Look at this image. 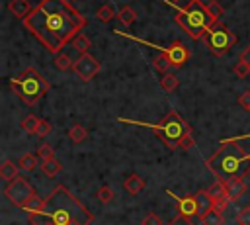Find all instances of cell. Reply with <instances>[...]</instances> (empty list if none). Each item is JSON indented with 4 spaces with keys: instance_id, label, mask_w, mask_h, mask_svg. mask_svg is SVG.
Instances as JSON below:
<instances>
[{
    "instance_id": "cell-41",
    "label": "cell",
    "mask_w": 250,
    "mask_h": 225,
    "mask_svg": "<svg viewBox=\"0 0 250 225\" xmlns=\"http://www.w3.org/2000/svg\"><path fill=\"white\" fill-rule=\"evenodd\" d=\"M250 135H240V137H230V141H234V143H240V141H244V139H248Z\"/></svg>"
},
{
    "instance_id": "cell-2",
    "label": "cell",
    "mask_w": 250,
    "mask_h": 225,
    "mask_svg": "<svg viewBox=\"0 0 250 225\" xmlns=\"http://www.w3.org/2000/svg\"><path fill=\"white\" fill-rule=\"evenodd\" d=\"M53 225H90L94 221V215L84 207L78 198L68 192L62 184L55 186L51 194L45 198V209H43Z\"/></svg>"
},
{
    "instance_id": "cell-38",
    "label": "cell",
    "mask_w": 250,
    "mask_h": 225,
    "mask_svg": "<svg viewBox=\"0 0 250 225\" xmlns=\"http://www.w3.org/2000/svg\"><path fill=\"white\" fill-rule=\"evenodd\" d=\"M229 203H230V198H229V196H223V198H219V200H215V202H213V207H215V209H219V211L223 213V211L229 207Z\"/></svg>"
},
{
    "instance_id": "cell-1",
    "label": "cell",
    "mask_w": 250,
    "mask_h": 225,
    "mask_svg": "<svg viewBox=\"0 0 250 225\" xmlns=\"http://www.w3.org/2000/svg\"><path fill=\"white\" fill-rule=\"evenodd\" d=\"M23 27L35 35V39L51 53L59 55L66 43H70L88 23L70 0H41L21 20Z\"/></svg>"
},
{
    "instance_id": "cell-15",
    "label": "cell",
    "mask_w": 250,
    "mask_h": 225,
    "mask_svg": "<svg viewBox=\"0 0 250 225\" xmlns=\"http://www.w3.org/2000/svg\"><path fill=\"white\" fill-rule=\"evenodd\" d=\"M61 170H62V164H61L55 157H53V158H47V160H41V172H43L47 178L57 176Z\"/></svg>"
},
{
    "instance_id": "cell-31",
    "label": "cell",
    "mask_w": 250,
    "mask_h": 225,
    "mask_svg": "<svg viewBox=\"0 0 250 225\" xmlns=\"http://www.w3.org/2000/svg\"><path fill=\"white\" fill-rule=\"evenodd\" d=\"M96 196H98V200H100L102 203H109V202L113 200V190H111L109 186H100L98 192H96Z\"/></svg>"
},
{
    "instance_id": "cell-16",
    "label": "cell",
    "mask_w": 250,
    "mask_h": 225,
    "mask_svg": "<svg viewBox=\"0 0 250 225\" xmlns=\"http://www.w3.org/2000/svg\"><path fill=\"white\" fill-rule=\"evenodd\" d=\"M195 200H197V211H199V215H201V217H203L209 209H213V200L207 196V192H205V190L195 192Z\"/></svg>"
},
{
    "instance_id": "cell-12",
    "label": "cell",
    "mask_w": 250,
    "mask_h": 225,
    "mask_svg": "<svg viewBox=\"0 0 250 225\" xmlns=\"http://www.w3.org/2000/svg\"><path fill=\"white\" fill-rule=\"evenodd\" d=\"M225 186H227V194H229V198H230V202H236L240 196H244V192H246V182H244V178H230L229 182H225Z\"/></svg>"
},
{
    "instance_id": "cell-23",
    "label": "cell",
    "mask_w": 250,
    "mask_h": 225,
    "mask_svg": "<svg viewBox=\"0 0 250 225\" xmlns=\"http://www.w3.org/2000/svg\"><path fill=\"white\" fill-rule=\"evenodd\" d=\"M21 209L23 211H27V213H35V211H43L45 209V200H41V198H37V194L31 198V200H27L23 205H21Z\"/></svg>"
},
{
    "instance_id": "cell-7",
    "label": "cell",
    "mask_w": 250,
    "mask_h": 225,
    "mask_svg": "<svg viewBox=\"0 0 250 225\" xmlns=\"http://www.w3.org/2000/svg\"><path fill=\"white\" fill-rule=\"evenodd\" d=\"M203 41L205 45L211 49V53L215 57H221L225 55L229 49H232L236 45V35L221 22H215L203 35Z\"/></svg>"
},
{
    "instance_id": "cell-19",
    "label": "cell",
    "mask_w": 250,
    "mask_h": 225,
    "mask_svg": "<svg viewBox=\"0 0 250 225\" xmlns=\"http://www.w3.org/2000/svg\"><path fill=\"white\" fill-rule=\"evenodd\" d=\"M0 176H2L4 180L12 182L14 178H18V176H20L18 166H16L12 160H4V162H2V166H0Z\"/></svg>"
},
{
    "instance_id": "cell-37",
    "label": "cell",
    "mask_w": 250,
    "mask_h": 225,
    "mask_svg": "<svg viewBox=\"0 0 250 225\" xmlns=\"http://www.w3.org/2000/svg\"><path fill=\"white\" fill-rule=\"evenodd\" d=\"M51 133V123L49 121H39V125H37V131H35V135H39V137H47Z\"/></svg>"
},
{
    "instance_id": "cell-43",
    "label": "cell",
    "mask_w": 250,
    "mask_h": 225,
    "mask_svg": "<svg viewBox=\"0 0 250 225\" xmlns=\"http://www.w3.org/2000/svg\"><path fill=\"white\" fill-rule=\"evenodd\" d=\"M248 112H250V110H248Z\"/></svg>"
},
{
    "instance_id": "cell-25",
    "label": "cell",
    "mask_w": 250,
    "mask_h": 225,
    "mask_svg": "<svg viewBox=\"0 0 250 225\" xmlns=\"http://www.w3.org/2000/svg\"><path fill=\"white\" fill-rule=\"evenodd\" d=\"M225 223V217L219 209H209L205 215H203V225H223Z\"/></svg>"
},
{
    "instance_id": "cell-26",
    "label": "cell",
    "mask_w": 250,
    "mask_h": 225,
    "mask_svg": "<svg viewBox=\"0 0 250 225\" xmlns=\"http://www.w3.org/2000/svg\"><path fill=\"white\" fill-rule=\"evenodd\" d=\"M53 65L59 68V70H68V68H72L74 67V63H72V59L66 55V53H59V55H55V61H53Z\"/></svg>"
},
{
    "instance_id": "cell-3",
    "label": "cell",
    "mask_w": 250,
    "mask_h": 225,
    "mask_svg": "<svg viewBox=\"0 0 250 225\" xmlns=\"http://www.w3.org/2000/svg\"><path fill=\"white\" fill-rule=\"evenodd\" d=\"M205 166L221 182L230 178H244L250 174V151H244L238 143L223 139L219 149L205 160Z\"/></svg>"
},
{
    "instance_id": "cell-17",
    "label": "cell",
    "mask_w": 250,
    "mask_h": 225,
    "mask_svg": "<svg viewBox=\"0 0 250 225\" xmlns=\"http://www.w3.org/2000/svg\"><path fill=\"white\" fill-rule=\"evenodd\" d=\"M96 18H98L100 22L107 23V22H111L113 18H117V12H115V8H113L111 4H102V6L98 8V12H96Z\"/></svg>"
},
{
    "instance_id": "cell-8",
    "label": "cell",
    "mask_w": 250,
    "mask_h": 225,
    "mask_svg": "<svg viewBox=\"0 0 250 225\" xmlns=\"http://www.w3.org/2000/svg\"><path fill=\"white\" fill-rule=\"evenodd\" d=\"M4 196H6L14 205L21 207L27 200H31V198L35 196V190H33V186H31L25 178L18 176V178H14L12 182L6 184V188H4Z\"/></svg>"
},
{
    "instance_id": "cell-18",
    "label": "cell",
    "mask_w": 250,
    "mask_h": 225,
    "mask_svg": "<svg viewBox=\"0 0 250 225\" xmlns=\"http://www.w3.org/2000/svg\"><path fill=\"white\" fill-rule=\"evenodd\" d=\"M37 155H33V153H25V155H21L20 157V160H18V166L21 168V170H27V172H33L35 170V166H37Z\"/></svg>"
},
{
    "instance_id": "cell-33",
    "label": "cell",
    "mask_w": 250,
    "mask_h": 225,
    "mask_svg": "<svg viewBox=\"0 0 250 225\" xmlns=\"http://www.w3.org/2000/svg\"><path fill=\"white\" fill-rule=\"evenodd\" d=\"M37 157H39L41 160H47V158H53V157H55V153H53V147H51V145H47V143H43V145H39V151H37Z\"/></svg>"
},
{
    "instance_id": "cell-4",
    "label": "cell",
    "mask_w": 250,
    "mask_h": 225,
    "mask_svg": "<svg viewBox=\"0 0 250 225\" xmlns=\"http://www.w3.org/2000/svg\"><path fill=\"white\" fill-rule=\"evenodd\" d=\"M121 123H129V125H143V127H148L152 129L168 149H180V143L191 135V127L188 121L182 119V115L176 112V110H170L160 123H148V121H135V119H127V117H119Z\"/></svg>"
},
{
    "instance_id": "cell-28",
    "label": "cell",
    "mask_w": 250,
    "mask_h": 225,
    "mask_svg": "<svg viewBox=\"0 0 250 225\" xmlns=\"http://www.w3.org/2000/svg\"><path fill=\"white\" fill-rule=\"evenodd\" d=\"M68 137H70V141L72 143H82L86 137H88V131L82 127V125H72L70 129H68Z\"/></svg>"
},
{
    "instance_id": "cell-34",
    "label": "cell",
    "mask_w": 250,
    "mask_h": 225,
    "mask_svg": "<svg viewBox=\"0 0 250 225\" xmlns=\"http://www.w3.org/2000/svg\"><path fill=\"white\" fill-rule=\"evenodd\" d=\"M236 223H238V225H250V205H246V207H242V209L238 211Z\"/></svg>"
},
{
    "instance_id": "cell-24",
    "label": "cell",
    "mask_w": 250,
    "mask_h": 225,
    "mask_svg": "<svg viewBox=\"0 0 250 225\" xmlns=\"http://www.w3.org/2000/svg\"><path fill=\"white\" fill-rule=\"evenodd\" d=\"M152 67H154V70H156V72L166 74V72H170V68H172L174 65H172V63H170V59L162 53V55H158V57L152 61Z\"/></svg>"
},
{
    "instance_id": "cell-39",
    "label": "cell",
    "mask_w": 250,
    "mask_h": 225,
    "mask_svg": "<svg viewBox=\"0 0 250 225\" xmlns=\"http://www.w3.org/2000/svg\"><path fill=\"white\" fill-rule=\"evenodd\" d=\"M238 106L244 108L246 112L250 110V92H242V94L238 96Z\"/></svg>"
},
{
    "instance_id": "cell-27",
    "label": "cell",
    "mask_w": 250,
    "mask_h": 225,
    "mask_svg": "<svg viewBox=\"0 0 250 225\" xmlns=\"http://www.w3.org/2000/svg\"><path fill=\"white\" fill-rule=\"evenodd\" d=\"M70 45H72L76 51H80V55H82V53H88V49H90V39H88L84 33H78V35L70 41Z\"/></svg>"
},
{
    "instance_id": "cell-6",
    "label": "cell",
    "mask_w": 250,
    "mask_h": 225,
    "mask_svg": "<svg viewBox=\"0 0 250 225\" xmlns=\"http://www.w3.org/2000/svg\"><path fill=\"white\" fill-rule=\"evenodd\" d=\"M10 86H12L14 92L21 98V102L27 104V106L37 104V100H39L43 94H47L49 88H51V84H49L33 67L25 68V70H23L20 76H16V78H10Z\"/></svg>"
},
{
    "instance_id": "cell-14",
    "label": "cell",
    "mask_w": 250,
    "mask_h": 225,
    "mask_svg": "<svg viewBox=\"0 0 250 225\" xmlns=\"http://www.w3.org/2000/svg\"><path fill=\"white\" fill-rule=\"evenodd\" d=\"M8 10H10L16 18H21V20H23L33 8H31V2H29V0H10Z\"/></svg>"
},
{
    "instance_id": "cell-36",
    "label": "cell",
    "mask_w": 250,
    "mask_h": 225,
    "mask_svg": "<svg viewBox=\"0 0 250 225\" xmlns=\"http://www.w3.org/2000/svg\"><path fill=\"white\" fill-rule=\"evenodd\" d=\"M232 70H234V74H236L238 78H244V76H248V74H250V67H246L240 59H238V63L234 65V68H232Z\"/></svg>"
},
{
    "instance_id": "cell-21",
    "label": "cell",
    "mask_w": 250,
    "mask_h": 225,
    "mask_svg": "<svg viewBox=\"0 0 250 225\" xmlns=\"http://www.w3.org/2000/svg\"><path fill=\"white\" fill-rule=\"evenodd\" d=\"M178 84H180V78L176 76V74H172V72H166L162 78H160V86H162V90L164 92H174L176 88H178Z\"/></svg>"
},
{
    "instance_id": "cell-32",
    "label": "cell",
    "mask_w": 250,
    "mask_h": 225,
    "mask_svg": "<svg viewBox=\"0 0 250 225\" xmlns=\"http://www.w3.org/2000/svg\"><path fill=\"white\" fill-rule=\"evenodd\" d=\"M205 6H207V10H209L211 18H213L215 22H219V18H221V16H223V12H225V10H223V6H221L217 0H211V2H209V4H205Z\"/></svg>"
},
{
    "instance_id": "cell-35",
    "label": "cell",
    "mask_w": 250,
    "mask_h": 225,
    "mask_svg": "<svg viewBox=\"0 0 250 225\" xmlns=\"http://www.w3.org/2000/svg\"><path fill=\"white\" fill-rule=\"evenodd\" d=\"M141 225H166V223L162 221L160 215H156V213H146L145 219L141 221Z\"/></svg>"
},
{
    "instance_id": "cell-20",
    "label": "cell",
    "mask_w": 250,
    "mask_h": 225,
    "mask_svg": "<svg viewBox=\"0 0 250 225\" xmlns=\"http://www.w3.org/2000/svg\"><path fill=\"white\" fill-rule=\"evenodd\" d=\"M205 192H207V196H209L213 202L219 200V198H223V196H229V194H227V186H225V182H221V180L213 182Z\"/></svg>"
},
{
    "instance_id": "cell-13",
    "label": "cell",
    "mask_w": 250,
    "mask_h": 225,
    "mask_svg": "<svg viewBox=\"0 0 250 225\" xmlns=\"http://www.w3.org/2000/svg\"><path fill=\"white\" fill-rule=\"evenodd\" d=\"M145 180L139 176V174H129L125 180H123V188H125V192H129L131 196H139L143 190H145Z\"/></svg>"
},
{
    "instance_id": "cell-5",
    "label": "cell",
    "mask_w": 250,
    "mask_h": 225,
    "mask_svg": "<svg viewBox=\"0 0 250 225\" xmlns=\"http://www.w3.org/2000/svg\"><path fill=\"white\" fill-rule=\"evenodd\" d=\"M168 6L178 10L174 20L191 39H203L205 31L215 23V20L211 18L207 6H203L201 0H189V4L186 8H182L178 4H168Z\"/></svg>"
},
{
    "instance_id": "cell-22",
    "label": "cell",
    "mask_w": 250,
    "mask_h": 225,
    "mask_svg": "<svg viewBox=\"0 0 250 225\" xmlns=\"http://www.w3.org/2000/svg\"><path fill=\"white\" fill-rule=\"evenodd\" d=\"M117 20L121 23H125V27H127V25H131L137 20V14H135V10L131 6H123L121 10H117Z\"/></svg>"
},
{
    "instance_id": "cell-10",
    "label": "cell",
    "mask_w": 250,
    "mask_h": 225,
    "mask_svg": "<svg viewBox=\"0 0 250 225\" xmlns=\"http://www.w3.org/2000/svg\"><path fill=\"white\" fill-rule=\"evenodd\" d=\"M166 194H168L172 200H176V203H178V213L182 215V219L188 221V219H193V217L199 215L195 194H191V196H178V194H174L172 190H166Z\"/></svg>"
},
{
    "instance_id": "cell-40",
    "label": "cell",
    "mask_w": 250,
    "mask_h": 225,
    "mask_svg": "<svg viewBox=\"0 0 250 225\" xmlns=\"http://www.w3.org/2000/svg\"><path fill=\"white\" fill-rule=\"evenodd\" d=\"M240 61H242L246 67H250V45L240 53Z\"/></svg>"
},
{
    "instance_id": "cell-30",
    "label": "cell",
    "mask_w": 250,
    "mask_h": 225,
    "mask_svg": "<svg viewBox=\"0 0 250 225\" xmlns=\"http://www.w3.org/2000/svg\"><path fill=\"white\" fill-rule=\"evenodd\" d=\"M39 121H41V119H39L37 115L29 113V115H27V117L21 121V129H23V131H27V133H35V131H37V125H39Z\"/></svg>"
},
{
    "instance_id": "cell-29",
    "label": "cell",
    "mask_w": 250,
    "mask_h": 225,
    "mask_svg": "<svg viewBox=\"0 0 250 225\" xmlns=\"http://www.w3.org/2000/svg\"><path fill=\"white\" fill-rule=\"evenodd\" d=\"M27 221H29V225H53V223H51V219H49V215H47L45 211L29 213Z\"/></svg>"
},
{
    "instance_id": "cell-11",
    "label": "cell",
    "mask_w": 250,
    "mask_h": 225,
    "mask_svg": "<svg viewBox=\"0 0 250 225\" xmlns=\"http://www.w3.org/2000/svg\"><path fill=\"white\" fill-rule=\"evenodd\" d=\"M164 55L170 59V63H172L174 67H182V65H186L188 59H189V51H188V49L184 47V43L178 41V39L168 45V49H166Z\"/></svg>"
},
{
    "instance_id": "cell-42",
    "label": "cell",
    "mask_w": 250,
    "mask_h": 225,
    "mask_svg": "<svg viewBox=\"0 0 250 225\" xmlns=\"http://www.w3.org/2000/svg\"><path fill=\"white\" fill-rule=\"evenodd\" d=\"M180 0H164V4H178Z\"/></svg>"
},
{
    "instance_id": "cell-9",
    "label": "cell",
    "mask_w": 250,
    "mask_h": 225,
    "mask_svg": "<svg viewBox=\"0 0 250 225\" xmlns=\"http://www.w3.org/2000/svg\"><path fill=\"white\" fill-rule=\"evenodd\" d=\"M100 68H102L100 61H98L96 57H92L90 53H82V55L74 61V67H72V70L76 72V76H78L82 82H90V80L100 72Z\"/></svg>"
}]
</instances>
